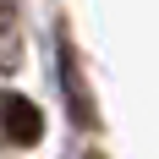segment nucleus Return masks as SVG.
I'll list each match as a JSON object with an SVG mask.
<instances>
[{
  "mask_svg": "<svg viewBox=\"0 0 159 159\" xmlns=\"http://www.w3.org/2000/svg\"><path fill=\"white\" fill-rule=\"evenodd\" d=\"M0 132H6V143L33 148L44 137V110H39L28 93H0Z\"/></svg>",
  "mask_w": 159,
  "mask_h": 159,
  "instance_id": "obj_1",
  "label": "nucleus"
},
{
  "mask_svg": "<svg viewBox=\"0 0 159 159\" xmlns=\"http://www.w3.org/2000/svg\"><path fill=\"white\" fill-rule=\"evenodd\" d=\"M16 61H22V44L11 49V33L0 28V66H16Z\"/></svg>",
  "mask_w": 159,
  "mask_h": 159,
  "instance_id": "obj_2",
  "label": "nucleus"
}]
</instances>
